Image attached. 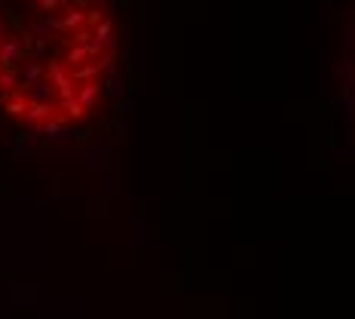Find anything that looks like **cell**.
<instances>
[{
	"mask_svg": "<svg viewBox=\"0 0 355 319\" xmlns=\"http://www.w3.org/2000/svg\"><path fill=\"white\" fill-rule=\"evenodd\" d=\"M116 56L110 0H0V114L40 136L92 123Z\"/></svg>",
	"mask_w": 355,
	"mask_h": 319,
	"instance_id": "cell-1",
	"label": "cell"
}]
</instances>
